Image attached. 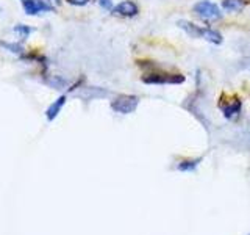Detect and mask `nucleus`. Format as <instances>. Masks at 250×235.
<instances>
[{
	"instance_id": "obj_1",
	"label": "nucleus",
	"mask_w": 250,
	"mask_h": 235,
	"mask_svg": "<svg viewBox=\"0 0 250 235\" xmlns=\"http://www.w3.org/2000/svg\"><path fill=\"white\" fill-rule=\"evenodd\" d=\"M192 11L199 19L208 24H213L222 19V13L219 10V6L213 2H209V0H200V2L194 5Z\"/></svg>"
},
{
	"instance_id": "obj_2",
	"label": "nucleus",
	"mask_w": 250,
	"mask_h": 235,
	"mask_svg": "<svg viewBox=\"0 0 250 235\" xmlns=\"http://www.w3.org/2000/svg\"><path fill=\"white\" fill-rule=\"evenodd\" d=\"M138 104H139V99L136 96H127V94H122V96H117L111 102V108L121 115H128V113L135 112Z\"/></svg>"
},
{
	"instance_id": "obj_3",
	"label": "nucleus",
	"mask_w": 250,
	"mask_h": 235,
	"mask_svg": "<svg viewBox=\"0 0 250 235\" xmlns=\"http://www.w3.org/2000/svg\"><path fill=\"white\" fill-rule=\"evenodd\" d=\"M146 83H183L185 77L180 74H164V72H152L144 75Z\"/></svg>"
},
{
	"instance_id": "obj_4",
	"label": "nucleus",
	"mask_w": 250,
	"mask_h": 235,
	"mask_svg": "<svg viewBox=\"0 0 250 235\" xmlns=\"http://www.w3.org/2000/svg\"><path fill=\"white\" fill-rule=\"evenodd\" d=\"M22 6L23 11L30 16H35L44 11H53V6L47 0H25V2H22Z\"/></svg>"
},
{
	"instance_id": "obj_5",
	"label": "nucleus",
	"mask_w": 250,
	"mask_h": 235,
	"mask_svg": "<svg viewBox=\"0 0 250 235\" xmlns=\"http://www.w3.org/2000/svg\"><path fill=\"white\" fill-rule=\"evenodd\" d=\"M138 5L131 0H124L119 5H116L113 8V14L121 16V18H135L138 14Z\"/></svg>"
},
{
	"instance_id": "obj_6",
	"label": "nucleus",
	"mask_w": 250,
	"mask_h": 235,
	"mask_svg": "<svg viewBox=\"0 0 250 235\" xmlns=\"http://www.w3.org/2000/svg\"><path fill=\"white\" fill-rule=\"evenodd\" d=\"M222 112H224L225 118H229V119L238 118V115L241 113V100H238V99L229 100L227 104L222 105Z\"/></svg>"
},
{
	"instance_id": "obj_7",
	"label": "nucleus",
	"mask_w": 250,
	"mask_h": 235,
	"mask_svg": "<svg viewBox=\"0 0 250 235\" xmlns=\"http://www.w3.org/2000/svg\"><path fill=\"white\" fill-rule=\"evenodd\" d=\"M177 25L182 30H185L191 38H203V30H205V27L195 25V24L188 22V21H180Z\"/></svg>"
},
{
	"instance_id": "obj_8",
	"label": "nucleus",
	"mask_w": 250,
	"mask_h": 235,
	"mask_svg": "<svg viewBox=\"0 0 250 235\" xmlns=\"http://www.w3.org/2000/svg\"><path fill=\"white\" fill-rule=\"evenodd\" d=\"M66 96H60L57 100H55L53 102V104L49 107V108H47V112H45V116H47V119H49V121H53L55 119V118H57L58 116V113L61 112V108L62 107H64V104H66Z\"/></svg>"
},
{
	"instance_id": "obj_9",
	"label": "nucleus",
	"mask_w": 250,
	"mask_h": 235,
	"mask_svg": "<svg viewBox=\"0 0 250 235\" xmlns=\"http://www.w3.org/2000/svg\"><path fill=\"white\" fill-rule=\"evenodd\" d=\"M203 39H207V41L213 43V44H221L222 43V35L219 33V31L213 30V28H207L203 30Z\"/></svg>"
},
{
	"instance_id": "obj_10",
	"label": "nucleus",
	"mask_w": 250,
	"mask_h": 235,
	"mask_svg": "<svg viewBox=\"0 0 250 235\" xmlns=\"http://www.w3.org/2000/svg\"><path fill=\"white\" fill-rule=\"evenodd\" d=\"M244 5V0H224L222 2V8L225 11H241Z\"/></svg>"
},
{
	"instance_id": "obj_11",
	"label": "nucleus",
	"mask_w": 250,
	"mask_h": 235,
	"mask_svg": "<svg viewBox=\"0 0 250 235\" xmlns=\"http://www.w3.org/2000/svg\"><path fill=\"white\" fill-rule=\"evenodd\" d=\"M199 163V160H194V162H183L182 164H180V169L182 171H188V169H194L195 168V164Z\"/></svg>"
},
{
	"instance_id": "obj_12",
	"label": "nucleus",
	"mask_w": 250,
	"mask_h": 235,
	"mask_svg": "<svg viewBox=\"0 0 250 235\" xmlns=\"http://www.w3.org/2000/svg\"><path fill=\"white\" fill-rule=\"evenodd\" d=\"M99 5L105 10H111L113 11V2L111 0H99Z\"/></svg>"
},
{
	"instance_id": "obj_13",
	"label": "nucleus",
	"mask_w": 250,
	"mask_h": 235,
	"mask_svg": "<svg viewBox=\"0 0 250 235\" xmlns=\"http://www.w3.org/2000/svg\"><path fill=\"white\" fill-rule=\"evenodd\" d=\"M14 31H18V33H21V35H22L23 38H25V36H27V35L30 33V31H31V30H30V28H27V27H22V25H18V27H16V28H14Z\"/></svg>"
},
{
	"instance_id": "obj_14",
	"label": "nucleus",
	"mask_w": 250,
	"mask_h": 235,
	"mask_svg": "<svg viewBox=\"0 0 250 235\" xmlns=\"http://www.w3.org/2000/svg\"><path fill=\"white\" fill-rule=\"evenodd\" d=\"M67 2H69L70 5H75V6H83V5L88 3L89 0H67Z\"/></svg>"
},
{
	"instance_id": "obj_15",
	"label": "nucleus",
	"mask_w": 250,
	"mask_h": 235,
	"mask_svg": "<svg viewBox=\"0 0 250 235\" xmlns=\"http://www.w3.org/2000/svg\"><path fill=\"white\" fill-rule=\"evenodd\" d=\"M55 3H57V5H60V3H61V0H55Z\"/></svg>"
},
{
	"instance_id": "obj_16",
	"label": "nucleus",
	"mask_w": 250,
	"mask_h": 235,
	"mask_svg": "<svg viewBox=\"0 0 250 235\" xmlns=\"http://www.w3.org/2000/svg\"><path fill=\"white\" fill-rule=\"evenodd\" d=\"M22 2H25V0H22Z\"/></svg>"
}]
</instances>
